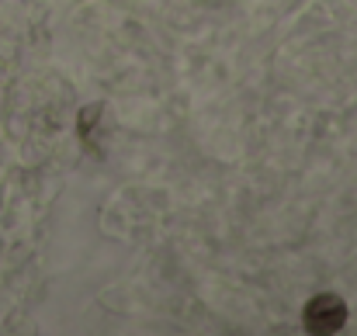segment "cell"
<instances>
[{"instance_id":"obj_1","label":"cell","mask_w":357,"mask_h":336,"mask_svg":"<svg viewBox=\"0 0 357 336\" xmlns=\"http://www.w3.org/2000/svg\"><path fill=\"white\" fill-rule=\"evenodd\" d=\"M347 323V305L337 295H316L302 309V326L309 333H337Z\"/></svg>"}]
</instances>
